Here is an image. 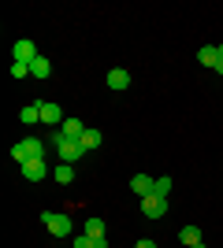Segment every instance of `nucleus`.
<instances>
[{"mask_svg":"<svg viewBox=\"0 0 223 248\" xmlns=\"http://www.w3.org/2000/svg\"><path fill=\"white\" fill-rule=\"evenodd\" d=\"M11 159L15 163H30V159H45V141L41 137H22V141H15L11 145Z\"/></svg>","mask_w":223,"mask_h":248,"instance_id":"f257e3e1","label":"nucleus"},{"mask_svg":"<svg viewBox=\"0 0 223 248\" xmlns=\"http://www.w3.org/2000/svg\"><path fill=\"white\" fill-rule=\"evenodd\" d=\"M41 222H45V230H49L52 237H71V233H74L71 215H64V211H45Z\"/></svg>","mask_w":223,"mask_h":248,"instance_id":"f03ea898","label":"nucleus"},{"mask_svg":"<svg viewBox=\"0 0 223 248\" xmlns=\"http://www.w3.org/2000/svg\"><path fill=\"white\" fill-rule=\"evenodd\" d=\"M37 56H41V52H37V45L22 37V41H15V56H11V63H26V67H30Z\"/></svg>","mask_w":223,"mask_h":248,"instance_id":"7ed1b4c3","label":"nucleus"},{"mask_svg":"<svg viewBox=\"0 0 223 248\" xmlns=\"http://www.w3.org/2000/svg\"><path fill=\"white\" fill-rule=\"evenodd\" d=\"M49 174H52V170H49L45 159H30V163H22V178H26V182H45Z\"/></svg>","mask_w":223,"mask_h":248,"instance_id":"20e7f679","label":"nucleus"},{"mask_svg":"<svg viewBox=\"0 0 223 248\" xmlns=\"http://www.w3.org/2000/svg\"><path fill=\"white\" fill-rule=\"evenodd\" d=\"M141 211H145V218H160V215H168V197H145L141 200Z\"/></svg>","mask_w":223,"mask_h":248,"instance_id":"39448f33","label":"nucleus"},{"mask_svg":"<svg viewBox=\"0 0 223 248\" xmlns=\"http://www.w3.org/2000/svg\"><path fill=\"white\" fill-rule=\"evenodd\" d=\"M41 123L60 130V126H64V108H60V104H52V100H45V104H41Z\"/></svg>","mask_w":223,"mask_h":248,"instance_id":"423d86ee","label":"nucleus"},{"mask_svg":"<svg viewBox=\"0 0 223 248\" xmlns=\"http://www.w3.org/2000/svg\"><path fill=\"white\" fill-rule=\"evenodd\" d=\"M104 82H108V89H116V93H123V89H130V71H127V67H112Z\"/></svg>","mask_w":223,"mask_h":248,"instance_id":"0eeeda50","label":"nucleus"},{"mask_svg":"<svg viewBox=\"0 0 223 248\" xmlns=\"http://www.w3.org/2000/svg\"><path fill=\"white\" fill-rule=\"evenodd\" d=\"M130 189H134V193L145 200V197H153V193H156V178H149V174H134V178H130Z\"/></svg>","mask_w":223,"mask_h":248,"instance_id":"6e6552de","label":"nucleus"},{"mask_svg":"<svg viewBox=\"0 0 223 248\" xmlns=\"http://www.w3.org/2000/svg\"><path fill=\"white\" fill-rule=\"evenodd\" d=\"M56 152H60V159H64V163H71V159H82V155H86V152H82V145H78L74 137H64Z\"/></svg>","mask_w":223,"mask_h":248,"instance_id":"1a4fd4ad","label":"nucleus"},{"mask_svg":"<svg viewBox=\"0 0 223 248\" xmlns=\"http://www.w3.org/2000/svg\"><path fill=\"white\" fill-rule=\"evenodd\" d=\"M86 130H89V126H86L82 119H64V126H60V134H64V137H74V141H78Z\"/></svg>","mask_w":223,"mask_h":248,"instance_id":"9d476101","label":"nucleus"},{"mask_svg":"<svg viewBox=\"0 0 223 248\" xmlns=\"http://www.w3.org/2000/svg\"><path fill=\"white\" fill-rule=\"evenodd\" d=\"M197 60H201L205 67H216V63H220V45H201V48H197Z\"/></svg>","mask_w":223,"mask_h":248,"instance_id":"9b49d317","label":"nucleus"},{"mask_svg":"<svg viewBox=\"0 0 223 248\" xmlns=\"http://www.w3.org/2000/svg\"><path fill=\"white\" fill-rule=\"evenodd\" d=\"M101 141H104V137H101V130H86V134L78 137L82 152H93V148H101Z\"/></svg>","mask_w":223,"mask_h":248,"instance_id":"f8f14e48","label":"nucleus"},{"mask_svg":"<svg viewBox=\"0 0 223 248\" xmlns=\"http://www.w3.org/2000/svg\"><path fill=\"white\" fill-rule=\"evenodd\" d=\"M30 74H34V78H49V74H52V63H49V56H37V60L30 63Z\"/></svg>","mask_w":223,"mask_h":248,"instance_id":"ddd939ff","label":"nucleus"},{"mask_svg":"<svg viewBox=\"0 0 223 248\" xmlns=\"http://www.w3.org/2000/svg\"><path fill=\"white\" fill-rule=\"evenodd\" d=\"M179 241H182L186 248L201 245V230H197V226H182V230H179Z\"/></svg>","mask_w":223,"mask_h":248,"instance_id":"4468645a","label":"nucleus"},{"mask_svg":"<svg viewBox=\"0 0 223 248\" xmlns=\"http://www.w3.org/2000/svg\"><path fill=\"white\" fill-rule=\"evenodd\" d=\"M19 119L26 126H34V123H41V104H26V108H22L19 111Z\"/></svg>","mask_w":223,"mask_h":248,"instance_id":"2eb2a0df","label":"nucleus"},{"mask_svg":"<svg viewBox=\"0 0 223 248\" xmlns=\"http://www.w3.org/2000/svg\"><path fill=\"white\" fill-rule=\"evenodd\" d=\"M52 178L60 182V186H71V182H74V167H71V163H60V167L52 170Z\"/></svg>","mask_w":223,"mask_h":248,"instance_id":"dca6fc26","label":"nucleus"},{"mask_svg":"<svg viewBox=\"0 0 223 248\" xmlns=\"http://www.w3.org/2000/svg\"><path fill=\"white\" fill-rule=\"evenodd\" d=\"M82 233H89V237H108L104 233V218H86Z\"/></svg>","mask_w":223,"mask_h":248,"instance_id":"f3484780","label":"nucleus"},{"mask_svg":"<svg viewBox=\"0 0 223 248\" xmlns=\"http://www.w3.org/2000/svg\"><path fill=\"white\" fill-rule=\"evenodd\" d=\"M71 241H74V248H97V237H89V233H78Z\"/></svg>","mask_w":223,"mask_h":248,"instance_id":"a211bd4d","label":"nucleus"},{"mask_svg":"<svg viewBox=\"0 0 223 248\" xmlns=\"http://www.w3.org/2000/svg\"><path fill=\"white\" fill-rule=\"evenodd\" d=\"M171 193V178L164 174V178H156V197H168Z\"/></svg>","mask_w":223,"mask_h":248,"instance_id":"6ab92c4d","label":"nucleus"},{"mask_svg":"<svg viewBox=\"0 0 223 248\" xmlns=\"http://www.w3.org/2000/svg\"><path fill=\"white\" fill-rule=\"evenodd\" d=\"M26 74H30L26 63H11V78H26Z\"/></svg>","mask_w":223,"mask_h":248,"instance_id":"aec40b11","label":"nucleus"},{"mask_svg":"<svg viewBox=\"0 0 223 248\" xmlns=\"http://www.w3.org/2000/svg\"><path fill=\"white\" fill-rule=\"evenodd\" d=\"M134 248H156V241H153V237H141V241H138Z\"/></svg>","mask_w":223,"mask_h":248,"instance_id":"412c9836","label":"nucleus"},{"mask_svg":"<svg viewBox=\"0 0 223 248\" xmlns=\"http://www.w3.org/2000/svg\"><path fill=\"white\" fill-rule=\"evenodd\" d=\"M212 71H216V74H223V60H220V63H216V67H212Z\"/></svg>","mask_w":223,"mask_h":248,"instance_id":"4be33fe9","label":"nucleus"},{"mask_svg":"<svg viewBox=\"0 0 223 248\" xmlns=\"http://www.w3.org/2000/svg\"><path fill=\"white\" fill-rule=\"evenodd\" d=\"M193 248H208V245H205V241H201V245H193Z\"/></svg>","mask_w":223,"mask_h":248,"instance_id":"5701e85b","label":"nucleus"},{"mask_svg":"<svg viewBox=\"0 0 223 248\" xmlns=\"http://www.w3.org/2000/svg\"><path fill=\"white\" fill-rule=\"evenodd\" d=\"M220 60H223V41H220Z\"/></svg>","mask_w":223,"mask_h":248,"instance_id":"b1692460","label":"nucleus"}]
</instances>
